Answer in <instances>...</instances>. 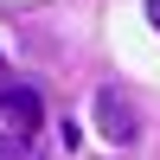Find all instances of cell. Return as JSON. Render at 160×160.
I'll use <instances>...</instances> for the list:
<instances>
[{
    "label": "cell",
    "mask_w": 160,
    "mask_h": 160,
    "mask_svg": "<svg viewBox=\"0 0 160 160\" xmlns=\"http://www.w3.org/2000/svg\"><path fill=\"white\" fill-rule=\"evenodd\" d=\"M96 135L109 141V148H128V141L141 135V122H135V109H128L115 90H96Z\"/></svg>",
    "instance_id": "obj_1"
},
{
    "label": "cell",
    "mask_w": 160,
    "mask_h": 160,
    "mask_svg": "<svg viewBox=\"0 0 160 160\" xmlns=\"http://www.w3.org/2000/svg\"><path fill=\"white\" fill-rule=\"evenodd\" d=\"M0 109L19 122V135H32V128H38V96H32V90H13V96H0Z\"/></svg>",
    "instance_id": "obj_2"
},
{
    "label": "cell",
    "mask_w": 160,
    "mask_h": 160,
    "mask_svg": "<svg viewBox=\"0 0 160 160\" xmlns=\"http://www.w3.org/2000/svg\"><path fill=\"white\" fill-rule=\"evenodd\" d=\"M0 160H26V135H19V128L0 135Z\"/></svg>",
    "instance_id": "obj_3"
},
{
    "label": "cell",
    "mask_w": 160,
    "mask_h": 160,
    "mask_svg": "<svg viewBox=\"0 0 160 160\" xmlns=\"http://www.w3.org/2000/svg\"><path fill=\"white\" fill-rule=\"evenodd\" d=\"M148 19H154V32H160V0H148Z\"/></svg>",
    "instance_id": "obj_4"
},
{
    "label": "cell",
    "mask_w": 160,
    "mask_h": 160,
    "mask_svg": "<svg viewBox=\"0 0 160 160\" xmlns=\"http://www.w3.org/2000/svg\"><path fill=\"white\" fill-rule=\"evenodd\" d=\"M0 71H7V58H0Z\"/></svg>",
    "instance_id": "obj_5"
}]
</instances>
